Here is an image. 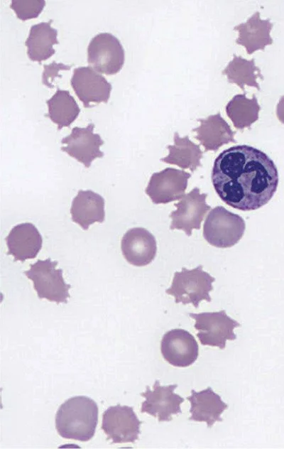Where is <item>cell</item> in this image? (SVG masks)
<instances>
[{
    "label": "cell",
    "mask_w": 284,
    "mask_h": 449,
    "mask_svg": "<svg viewBox=\"0 0 284 449\" xmlns=\"http://www.w3.org/2000/svg\"><path fill=\"white\" fill-rule=\"evenodd\" d=\"M273 160L248 145L231 146L215 158L212 182L221 200L242 211L257 210L273 198L278 185Z\"/></svg>",
    "instance_id": "6da1fadb"
},
{
    "label": "cell",
    "mask_w": 284,
    "mask_h": 449,
    "mask_svg": "<svg viewBox=\"0 0 284 449\" xmlns=\"http://www.w3.org/2000/svg\"><path fill=\"white\" fill-rule=\"evenodd\" d=\"M99 409L96 402L84 396L66 400L55 415V428L66 439L88 441L95 433Z\"/></svg>",
    "instance_id": "7a4b0ae2"
},
{
    "label": "cell",
    "mask_w": 284,
    "mask_h": 449,
    "mask_svg": "<svg viewBox=\"0 0 284 449\" xmlns=\"http://www.w3.org/2000/svg\"><path fill=\"white\" fill-rule=\"evenodd\" d=\"M214 281V277L202 270V265L192 269L183 267L181 271L175 272L172 284L165 292L175 297V303H192L198 308L203 300L211 302L209 292Z\"/></svg>",
    "instance_id": "3957f363"
},
{
    "label": "cell",
    "mask_w": 284,
    "mask_h": 449,
    "mask_svg": "<svg viewBox=\"0 0 284 449\" xmlns=\"http://www.w3.org/2000/svg\"><path fill=\"white\" fill-rule=\"evenodd\" d=\"M245 228V222L241 216L229 212L222 206H217L206 217L203 236L214 247L229 248L241 239Z\"/></svg>",
    "instance_id": "277c9868"
},
{
    "label": "cell",
    "mask_w": 284,
    "mask_h": 449,
    "mask_svg": "<svg viewBox=\"0 0 284 449\" xmlns=\"http://www.w3.org/2000/svg\"><path fill=\"white\" fill-rule=\"evenodd\" d=\"M58 261L50 258L38 260L24 271L25 275L33 282V288L40 299H47L57 303H67L70 298V284L65 282L62 270L56 269Z\"/></svg>",
    "instance_id": "5b68a950"
},
{
    "label": "cell",
    "mask_w": 284,
    "mask_h": 449,
    "mask_svg": "<svg viewBox=\"0 0 284 449\" xmlns=\"http://www.w3.org/2000/svg\"><path fill=\"white\" fill-rule=\"evenodd\" d=\"M189 315L195 320V328L198 331L197 337L202 345L218 347L224 350L226 340L236 339L234 329L241 325L228 316L224 310L190 313Z\"/></svg>",
    "instance_id": "8992f818"
},
{
    "label": "cell",
    "mask_w": 284,
    "mask_h": 449,
    "mask_svg": "<svg viewBox=\"0 0 284 449\" xmlns=\"http://www.w3.org/2000/svg\"><path fill=\"white\" fill-rule=\"evenodd\" d=\"M124 60V48L111 33H100L90 40L87 48V62L96 72L115 75L121 70Z\"/></svg>",
    "instance_id": "52a82bcc"
},
{
    "label": "cell",
    "mask_w": 284,
    "mask_h": 449,
    "mask_svg": "<svg viewBox=\"0 0 284 449\" xmlns=\"http://www.w3.org/2000/svg\"><path fill=\"white\" fill-rule=\"evenodd\" d=\"M141 423L133 407L117 404L104 412L102 428L113 443H135Z\"/></svg>",
    "instance_id": "ba28073f"
},
{
    "label": "cell",
    "mask_w": 284,
    "mask_h": 449,
    "mask_svg": "<svg viewBox=\"0 0 284 449\" xmlns=\"http://www.w3.org/2000/svg\"><path fill=\"white\" fill-rule=\"evenodd\" d=\"M191 174L182 170L166 168L154 173L146 188V193L155 204H166L182 198Z\"/></svg>",
    "instance_id": "9c48e42d"
},
{
    "label": "cell",
    "mask_w": 284,
    "mask_h": 449,
    "mask_svg": "<svg viewBox=\"0 0 284 449\" xmlns=\"http://www.w3.org/2000/svg\"><path fill=\"white\" fill-rule=\"evenodd\" d=\"M207 197V194L200 193L196 187L175 203L177 209L169 215L172 219L170 229L183 230L189 237L193 229H199L204 215L211 209L206 202Z\"/></svg>",
    "instance_id": "30bf717a"
},
{
    "label": "cell",
    "mask_w": 284,
    "mask_h": 449,
    "mask_svg": "<svg viewBox=\"0 0 284 449\" xmlns=\"http://www.w3.org/2000/svg\"><path fill=\"white\" fill-rule=\"evenodd\" d=\"M177 387V384L161 386L158 380L155 382L153 390L147 386L146 391L141 394L145 398L141 413L157 418L159 422L170 421L173 415L180 414V404L184 399L174 393Z\"/></svg>",
    "instance_id": "8fae6325"
},
{
    "label": "cell",
    "mask_w": 284,
    "mask_h": 449,
    "mask_svg": "<svg viewBox=\"0 0 284 449\" xmlns=\"http://www.w3.org/2000/svg\"><path fill=\"white\" fill-rule=\"evenodd\" d=\"M94 124L89 123L86 127L75 126L71 134L61 140L66 146L60 148L69 156L82 163L86 168H89L92 162L104 156L100 151V146L104 141L98 134L94 133Z\"/></svg>",
    "instance_id": "7c38bea8"
},
{
    "label": "cell",
    "mask_w": 284,
    "mask_h": 449,
    "mask_svg": "<svg viewBox=\"0 0 284 449\" xmlns=\"http://www.w3.org/2000/svg\"><path fill=\"white\" fill-rule=\"evenodd\" d=\"M70 84L86 108L91 107V103H106L110 97L111 85L89 66L75 68Z\"/></svg>",
    "instance_id": "4fadbf2b"
},
{
    "label": "cell",
    "mask_w": 284,
    "mask_h": 449,
    "mask_svg": "<svg viewBox=\"0 0 284 449\" xmlns=\"http://www.w3.org/2000/svg\"><path fill=\"white\" fill-rule=\"evenodd\" d=\"M160 351L165 360L171 365L187 367L197 360L199 346L191 333L185 330L176 328L164 334Z\"/></svg>",
    "instance_id": "5bb4252c"
},
{
    "label": "cell",
    "mask_w": 284,
    "mask_h": 449,
    "mask_svg": "<svg viewBox=\"0 0 284 449\" xmlns=\"http://www.w3.org/2000/svg\"><path fill=\"white\" fill-rule=\"evenodd\" d=\"M121 248L125 259L136 266L149 264L157 251L155 237L143 227L129 229L122 237Z\"/></svg>",
    "instance_id": "9a60e30c"
},
{
    "label": "cell",
    "mask_w": 284,
    "mask_h": 449,
    "mask_svg": "<svg viewBox=\"0 0 284 449\" xmlns=\"http://www.w3.org/2000/svg\"><path fill=\"white\" fill-rule=\"evenodd\" d=\"M7 254L14 261H24L34 259L42 248L43 239L32 223L25 222L14 226L6 237Z\"/></svg>",
    "instance_id": "2e32d148"
},
{
    "label": "cell",
    "mask_w": 284,
    "mask_h": 449,
    "mask_svg": "<svg viewBox=\"0 0 284 449\" xmlns=\"http://www.w3.org/2000/svg\"><path fill=\"white\" fill-rule=\"evenodd\" d=\"M190 403L189 418L190 421L205 422L208 428H212L215 422L222 421L221 414L228 408L211 387H207L200 391L194 389L191 391V396L186 398Z\"/></svg>",
    "instance_id": "e0dca14e"
},
{
    "label": "cell",
    "mask_w": 284,
    "mask_h": 449,
    "mask_svg": "<svg viewBox=\"0 0 284 449\" xmlns=\"http://www.w3.org/2000/svg\"><path fill=\"white\" fill-rule=\"evenodd\" d=\"M273 26L270 19H261L260 13L256 11L245 23L234 27L239 33L236 43L243 45L249 55L258 50H263L266 45L273 43L270 35Z\"/></svg>",
    "instance_id": "ac0fdd59"
},
{
    "label": "cell",
    "mask_w": 284,
    "mask_h": 449,
    "mask_svg": "<svg viewBox=\"0 0 284 449\" xmlns=\"http://www.w3.org/2000/svg\"><path fill=\"white\" fill-rule=\"evenodd\" d=\"M70 214L72 220L87 230L93 223L104 221V200L90 190H80L72 200Z\"/></svg>",
    "instance_id": "d6986e66"
},
{
    "label": "cell",
    "mask_w": 284,
    "mask_h": 449,
    "mask_svg": "<svg viewBox=\"0 0 284 449\" xmlns=\"http://www.w3.org/2000/svg\"><path fill=\"white\" fill-rule=\"evenodd\" d=\"M197 121L200 125L192 131L197 133L195 139L203 146L205 151H216L224 144L236 142V132L231 130L219 112Z\"/></svg>",
    "instance_id": "ffe728a7"
},
{
    "label": "cell",
    "mask_w": 284,
    "mask_h": 449,
    "mask_svg": "<svg viewBox=\"0 0 284 449\" xmlns=\"http://www.w3.org/2000/svg\"><path fill=\"white\" fill-rule=\"evenodd\" d=\"M53 20H50L31 27L25 45L28 56L32 61L41 63L55 54L53 45L59 42L57 39L58 31L50 26Z\"/></svg>",
    "instance_id": "44dd1931"
},
{
    "label": "cell",
    "mask_w": 284,
    "mask_h": 449,
    "mask_svg": "<svg viewBox=\"0 0 284 449\" xmlns=\"http://www.w3.org/2000/svg\"><path fill=\"white\" fill-rule=\"evenodd\" d=\"M174 144L168 146L169 153L160 159L161 161L176 165L182 169L194 172L201 166L200 160L203 152L199 145L190 141L187 136L181 138L178 132L174 134Z\"/></svg>",
    "instance_id": "7402d4cb"
},
{
    "label": "cell",
    "mask_w": 284,
    "mask_h": 449,
    "mask_svg": "<svg viewBox=\"0 0 284 449\" xmlns=\"http://www.w3.org/2000/svg\"><path fill=\"white\" fill-rule=\"evenodd\" d=\"M46 103L48 112L45 116L58 125V130L69 127L80 112L77 103L67 90L58 89Z\"/></svg>",
    "instance_id": "603a6c76"
},
{
    "label": "cell",
    "mask_w": 284,
    "mask_h": 449,
    "mask_svg": "<svg viewBox=\"0 0 284 449\" xmlns=\"http://www.w3.org/2000/svg\"><path fill=\"white\" fill-rule=\"evenodd\" d=\"M260 109L255 94L252 99H248L245 93L235 95L226 106L228 117L238 129L250 127L256 121Z\"/></svg>",
    "instance_id": "cb8c5ba5"
},
{
    "label": "cell",
    "mask_w": 284,
    "mask_h": 449,
    "mask_svg": "<svg viewBox=\"0 0 284 449\" xmlns=\"http://www.w3.org/2000/svg\"><path fill=\"white\" fill-rule=\"evenodd\" d=\"M222 73L226 76L229 83L236 84L244 92L245 85L260 90L256 79H263L261 70L255 65L254 58L248 60L235 54Z\"/></svg>",
    "instance_id": "d4e9b609"
},
{
    "label": "cell",
    "mask_w": 284,
    "mask_h": 449,
    "mask_svg": "<svg viewBox=\"0 0 284 449\" xmlns=\"http://www.w3.org/2000/svg\"><path fill=\"white\" fill-rule=\"evenodd\" d=\"M45 5L44 0H12L10 7L19 19L26 21L37 18Z\"/></svg>",
    "instance_id": "484cf974"
},
{
    "label": "cell",
    "mask_w": 284,
    "mask_h": 449,
    "mask_svg": "<svg viewBox=\"0 0 284 449\" xmlns=\"http://www.w3.org/2000/svg\"><path fill=\"white\" fill-rule=\"evenodd\" d=\"M72 65H67L62 63H56L53 61L49 65H44V70L42 75V82L44 85L53 88L54 85L52 84L53 80L56 77H61L58 75L60 70H70Z\"/></svg>",
    "instance_id": "4316f807"
},
{
    "label": "cell",
    "mask_w": 284,
    "mask_h": 449,
    "mask_svg": "<svg viewBox=\"0 0 284 449\" xmlns=\"http://www.w3.org/2000/svg\"><path fill=\"white\" fill-rule=\"evenodd\" d=\"M276 115L279 121L284 124V95L280 97L277 104Z\"/></svg>",
    "instance_id": "83f0119b"
}]
</instances>
